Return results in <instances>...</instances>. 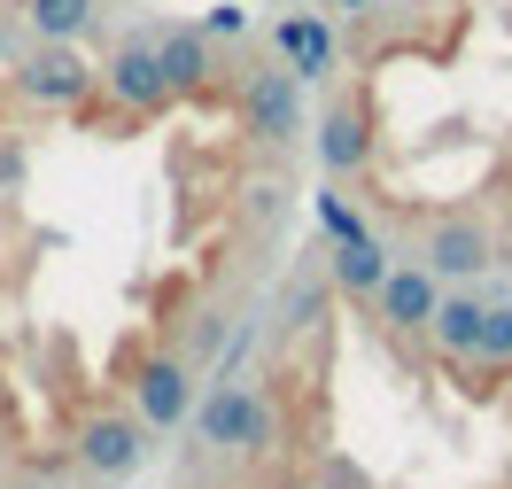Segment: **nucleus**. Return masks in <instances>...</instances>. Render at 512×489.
<instances>
[{"mask_svg": "<svg viewBox=\"0 0 512 489\" xmlns=\"http://www.w3.org/2000/svg\"><path fill=\"white\" fill-rule=\"evenodd\" d=\"M70 466L78 482H132L148 466V427L132 404H86L70 420Z\"/></svg>", "mask_w": 512, "mask_h": 489, "instance_id": "f257e3e1", "label": "nucleus"}, {"mask_svg": "<svg viewBox=\"0 0 512 489\" xmlns=\"http://www.w3.org/2000/svg\"><path fill=\"white\" fill-rule=\"evenodd\" d=\"M125 404L140 412V427H148V435L187 427V412H194V365L179 358V350H148V358H132Z\"/></svg>", "mask_w": 512, "mask_h": 489, "instance_id": "f03ea898", "label": "nucleus"}, {"mask_svg": "<svg viewBox=\"0 0 512 489\" xmlns=\"http://www.w3.org/2000/svg\"><path fill=\"white\" fill-rule=\"evenodd\" d=\"M311 148H319V171L326 179H357L365 163H373V148H381V117H373V101L357 94H334L326 101L319 132H311Z\"/></svg>", "mask_w": 512, "mask_h": 489, "instance_id": "7ed1b4c3", "label": "nucleus"}, {"mask_svg": "<svg viewBox=\"0 0 512 489\" xmlns=\"http://www.w3.org/2000/svg\"><path fill=\"white\" fill-rule=\"evenodd\" d=\"M373 326H381L388 342H427V319H435V303H443V280L427 272V264H388V280L373 295Z\"/></svg>", "mask_w": 512, "mask_h": 489, "instance_id": "20e7f679", "label": "nucleus"}, {"mask_svg": "<svg viewBox=\"0 0 512 489\" xmlns=\"http://www.w3.org/2000/svg\"><path fill=\"white\" fill-rule=\"evenodd\" d=\"M419 264H427L435 280H474V272L497 264V233L481 226L474 210H458V218H427V233H419Z\"/></svg>", "mask_w": 512, "mask_h": 489, "instance_id": "39448f33", "label": "nucleus"}, {"mask_svg": "<svg viewBox=\"0 0 512 489\" xmlns=\"http://www.w3.org/2000/svg\"><path fill=\"white\" fill-rule=\"evenodd\" d=\"M272 55L303 78V86H319L342 70V32L326 24V16H288V24H272Z\"/></svg>", "mask_w": 512, "mask_h": 489, "instance_id": "423d86ee", "label": "nucleus"}, {"mask_svg": "<svg viewBox=\"0 0 512 489\" xmlns=\"http://www.w3.org/2000/svg\"><path fill=\"white\" fill-rule=\"evenodd\" d=\"M481 311H489V303H481V295H458V288L435 303V319H427V342H435V358H443V365H450V358L466 365V358L481 350Z\"/></svg>", "mask_w": 512, "mask_h": 489, "instance_id": "0eeeda50", "label": "nucleus"}, {"mask_svg": "<svg viewBox=\"0 0 512 489\" xmlns=\"http://www.w3.org/2000/svg\"><path fill=\"white\" fill-rule=\"evenodd\" d=\"M326 280H334L342 295H373V288L388 280L381 233H373V241H334V249H326Z\"/></svg>", "mask_w": 512, "mask_h": 489, "instance_id": "6e6552de", "label": "nucleus"}, {"mask_svg": "<svg viewBox=\"0 0 512 489\" xmlns=\"http://www.w3.org/2000/svg\"><path fill=\"white\" fill-rule=\"evenodd\" d=\"M233 412H241V381H233V373H218V389L202 396V412H187V427H194V451L225 458V443H233Z\"/></svg>", "mask_w": 512, "mask_h": 489, "instance_id": "1a4fd4ad", "label": "nucleus"}, {"mask_svg": "<svg viewBox=\"0 0 512 489\" xmlns=\"http://www.w3.org/2000/svg\"><path fill=\"white\" fill-rule=\"evenodd\" d=\"M481 365H497V373H512V303H489L481 311Z\"/></svg>", "mask_w": 512, "mask_h": 489, "instance_id": "9d476101", "label": "nucleus"}, {"mask_svg": "<svg viewBox=\"0 0 512 489\" xmlns=\"http://www.w3.org/2000/svg\"><path fill=\"white\" fill-rule=\"evenodd\" d=\"M319 233L326 241H373V226H365V210L350 195H319Z\"/></svg>", "mask_w": 512, "mask_h": 489, "instance_id": "9b49d317", "label": "nucleus"}, {"mask_svg": "<svg viewBox=\"0 0 512 489\" xmlns=\"http://www.w3.org/2000/svg\"><path fill=\"white\" fill-rule=\"evenodd\" d=\"M326 311H334V280H303V288L288 295V334H303V326H319Z\"/></svg>", "mask_w": 512, "mask_h": 489, "instance_id": "f8f14e48", "label": "nucleus"}, {"mask_svg": "<svg viewBox=\"0 0 512 489\" xmlns=\"http://www.w3.org/2000/svg\"><path fill=\"white\" fill-rule=\"evenodd\" d=\"M218 350H225V311H202V319L187 326V342H179V358H187V365H210Z\"/></svg>", "mask_w": 512, "mask_h": 489, "instance_id": "ddd939ff", "label": "nucleus"}]
</instances>
